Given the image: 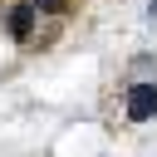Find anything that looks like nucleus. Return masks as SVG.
Wrapping results in <instances>:
<instances>
[{"mask_svg":"<svg viewBox=\"0 0 157 157\" xmlns=\"http://www.w3.org/2000/svg\"><path fill=\"white\" fill-rule=\"evenodd\" d=\"M128 118H132V123L157 118V83H132V88H128Z\"/></svg>","mask_w":157,"mask_h":157,"instance_id":"1","label":"nucleus"},{"mask_svg":"<svg viewBox=\"0 0 157 157\" xmlns=\"http://www.w3.org/2000/svg\"><path fill=\"white\" fill-rule=\"evenodd\" d=\"M34 15H39L34 0H20V5L10 10V39H29V34H34Z\"/></svg>","mask_w":157,"mask_h":157,"instance_id":"2","label":"nucleus"},{"mask_svg":"<svg viewBox=\"0 0 157 157\" xmlns=\"http://www.w3.org/2000/svg\"><path fill=\"white\" fill-rule=\"evenodd\" d=\"M34 10H49V15H59V10H69V0H34Z\"/></svg>","mask_w":157,"mask_h":157,"instance_id":"3","label":"nucleus"},{"mask_svg":"<svg viewBox=\"0 0 157 157\" xmlns=\"http://www.w3.org/2000/svg\"><path fill=\"white\" fill-rule=\"evenodd\" d=\"M152 10H157V5H152Z\"/></svg>","mask_w":157,"mask_h":157,"instance_id":"4","label":"nucleus"}]
</instances>
